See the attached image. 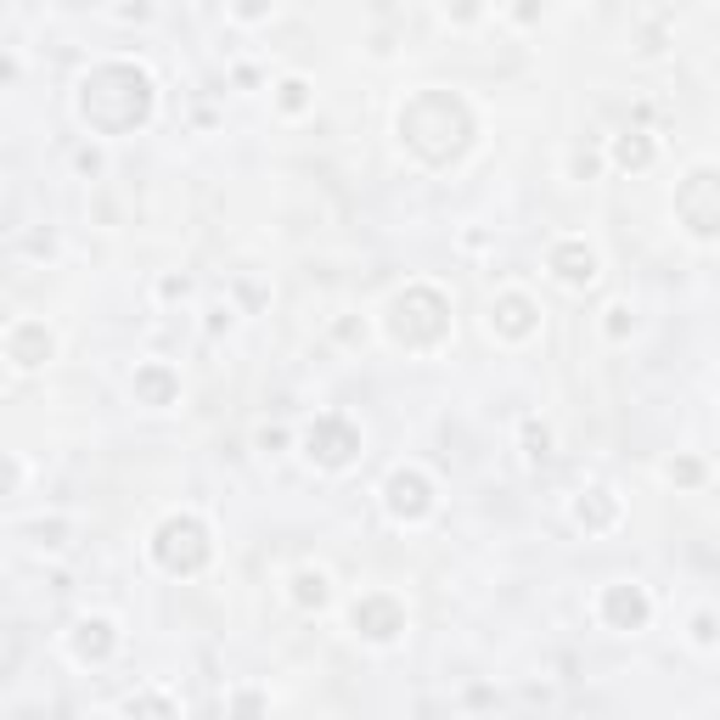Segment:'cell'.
<instances>
[{"label":"cell","instance_id":"d6986e66","mask_svg":"<svg viewBox=\"0 0 720 720\" xmlns=\"http://www.w3.org/2000/svg\"><path fill=\"white\" fill-rule=\"evenodd\" d=\"M29 546H40V552H57V546H68V523L63 518H40V523H29Z\"/></svg>","mask_w":720,"mask_h":720},{"label":"cell","instance_id":"83f0119b","mask_svg":"<svg viewBox=\"0 0 720 720\" xmlns=\"http://www.w3.org/2000/svg\"><path fill=\"white\" fill-rule=\"evenodd\" d=\"M287 445V428H259V451H281Z\"/></svg>","mask_w":720,"mask_h":720},{"label":"cell","instance_id":"7c38bea8","mask_svg":"<svg viewBox=\"0 0 720 720\" xmlns=\"http://www.w3.org/2000/svg\"><path fill=\"white\" fill-rule=\"evenodd\" d=\"M52 350H57V339L45 332V321H18V326L7 332V361H12L18 372L45 366V361H52Z\"/></svg>","mask_w":720,"mask_h":720},{"label":"cell","instance_id":"ac0fdd59","mask_svg":"<svg viewBox=\"0 0 720 720\" xmlns=\"http://www.w3.org/2000/svg\"><path fill=\"white\" fill-rule=\"evenodd\" d=\"M124 720H180V715H175V704L164 693L147 687V693H130L124 698Z\"/></svg>","mask_w":720,"mask_h":720},{"label":"cell","instance_id":"4316f807","mask_svg":"<svg viewBox=\"0 0 720 720\" xmlns=\"http://www.w3.org/2000/svg\"><path fill=\"white\" fill-rule=\"evenodd\" d=\"M74 169H79V175H96V169H102V153H96V147H79V153H74Z\"/></svg>","mask_w":720,"mask_h":720},{"label":"cell","instance_id":"8992f818","mask_svg":"<svg viewBox=\"0 0 720 720\" xmlns=\"http://www.w3.org/2000/svg\"><path fill=\"white\" fill-rule=\"evenodd\" d=\"M304 456L326 473H339L361 456V428L344 417V411H321L310 428H304Z\"/></svg>","mask_w":720,"mask_h":720},{"label":"cell","instance_id":"d4e9b609","mask_svg":"<svg viewBox=\"0 0 720 720\" xmlns=\"http://www.w3.org/2000/svg\"><path fill=\"white\" fill-rule=\"evenodd\" d=\"M631 326H636L631 304H608V339H613V344H619V339H631Z\"/></svg>","mask_w":720,"mask_h":720},{"label":"cell","instance_id":"ffe728a7","mask_svg":"<svg viewBox=\"0 0 720 720\" xmlns=\"http://www.w3.org/2000/svg\"><path fill=\"white\" fill-rule=\"evenodd\" d=\"M523 456H530V462H552V428L546 422H523Z\"/></svg>","mask_w":720,"mask_h":720},{"label":"cell","instance_id":"f1b7e54d","mask_svg":"<svg viewBox=\"0 0 720 720\" xmlns=\"http://www.w3.org/2000/svg\"><path fill=\"white\" fill-rule=\"evenodd\" d=\"M186 293H191L186 276H164V299H186Z\"/></svg>","mask_w":720,"mask_h":720},{"label":"cell","instance_id":"6da1fadb","mask_svg":"<svg viewBox=\"0 0 720 720\" xmlns=\"http://www.w3.org/2000/svg\"><path fill=\"white\" fill-rule=\"evenodd\" d=\"M153 108H158L153 74L135 63H96L79 79V119L96 135H130L153 119Z\"/></svg>","mask_w":720,"mask_h":720},{"label":"cell","instance_id":"9a60e30c","mask_svg":"<svg viewBox=\"0 0 720 720\" xmlns=\"http://www.w3.org/2000/svg\"><path fill=\"white\" fill-rule=\"evenodd\" d=\"M574 523H580L586 535H608L613 523H619V501H613V490H602V485L580 490V496H574Z\"/></svg>","mask_w":720,"mask_h":720},{"label":"cell","instance_id":"52a82bcc","mask_svg":"<svg viewBox=\"0 0 720 720\" xmlns=\"http://www.w3.org/2000/svg\"><path fill=\"white\" fill-rule=\"evenodd\" d=\"M350 625H355L361 642L389 647V642L406 636V602L389 597V591H366V597H355V608H350Z\"/></svg>","mask_w":720,"mask_h":720},{"label":"cell","instance_id":"30bf717a","mask_svg":"<svg viewBox=\"0 0 720 720\" xmlns=\"http://www.w3.org/2000/svg\"><path fill=\"white\" fill-rule=\"evenodd\" d=\"M535 326H541V310H535L530 293H496V304H490V332H496V339L523 344Z\"/></svg>","mask_w":720,"mask_h":720},{"label":"cell","instance_id":"8fae6325","mask_svg":"<svg viewBox=\"0 0 720 720\" xmlns=\"http://www.w3.org/2000/svg\"><path fill=\"white\" fill-rule=\"evenodd\" d=\"M546 270L563 287H591L597 281V248H586L580 236H563V243H552V254H546Z\"/></svg>","mask_w":720,"mask_h":720},{"label":"cell","instance_id":"7402d4cb","mask_svg":"<svg viewBox=\"0 0 720 720\" xmlns=\"http://www.w3.org/2000/svg\"><path fill=\"white\" fill-rule=\"evenodd\" d=\"M276 108H281V113H304V108H310V85H304V79H281V85H276Z\"/></svg>","mask_w":720,"mask_h":720},{"label":"cell","instance_id":"277c9868","mask_svg":"<svg viewBox=\"0 0 720 720\" xmlns=\"http://www.w3.org/2000/svg\"><path fill=\"white\" fill-rule=\"evenodd\" d=\"M209 557H214V546H209L203 518L169 512L158 530H153V563H158L164 574H175V580H191V574H203Z\"/></svg>","mask_w":720,"mask_h":720},{"label":"cell","instance_id":"2e32d148","mask_svg":"<svg viewBox=\"0 0 720 720\" xmlns=\"http://www.w3.org/2000/svg\"><path fill=\"white\" fill-rule=\"evenodd\" d=\"M608 158H613V169L642 175V169L653 164V135H647V130H619L613 147H608Z\"/></svg>","mask_w":720,"mask_h":720},{"label":"cell","instance_id":"5b68a950","mask_svg":"<svg viewBox=\"0 0 720 720\" xmlns=\"http://www.w3.org/2000/svg\"><path fill=\"white\" fill-rule=\"evenodd\" d=\"M676 220L698 243H715L720 236V164L687 169V180L676 186Z\"/></svg>","mask_w":720,"mask_h":720},{"label":"cell","instance_id":"4fadbf2b","mask_svg":"<svg viewBox=\"0 0 720 720\" xmlns=\"http://www.w3.org/2000/svg\"><path fill=\"white\" fill-rule=\"evenodd\" d=\"M113 647H119V631H113V619H102V613L79 619V625L68 631V653L79 664H102V658H113Z\"/></svg>","mask_w":720,"mask_h":720},{"label":"cell","instance_id":"ba28073f","mask_svg":"<svg viewBox=\"0 0 720 720\" xmlns=\"http://www.w3.org/2000/svg\"><path fill=\"white\" fill-rule=\"evenodd\" d=\"M383 507H389L395 523H422L428 512H434V485H428V473L395 467L389 478H383Z\"/></svg>","mask_w":720,"mask_h":720},{"label":"cell","instance_id":"5bb4252c","mask_svg":"<svg viewBox=\"0 0 720 720\" xmlns=\"http://www.w3.org/2000/svg\"><path fill=\"white\" fill-rule=\"evenodd\" d=\"M130 389H135V406H175L180 400V377H175V366H164V361H147V366H135V377H130Z\"/></svg>","mask_w":720,"mask_h":720},{"label":"cell","instance_id":"3957f363","mask_svg":"<svg viewBox=\"0 0 720 720\" xmlns=\"http://www.w3.org/2000/svg\"><path fill=\"white\" fill-rule=\"evenodd\" d=\"M389 339L400 350H434L451 339V299L428 281H411L389 299Z\"/></svg>","mask_w":720,"mask_h":720},{"label":"cell","instance_id":"9c48e42d","mask_svg":"<svg viewBox=\"0 0 720 720\" xmlns=\"http://www.w3.org/2000/svg\"><path fill=\"white\" fill-rule=\"evenodd\" d=\"M647 619H653V597L631 580H619L602 591V625L608 631H647Z\"/></svg>","mask_w":720,"mask_h":720},{"label":"cell","instance_id":"f546056e","mask_svg":"<svg viewBox=\"0 0 720 720\" xmlns=\"http://www.w3.org/2000/svg\"><path fill=\"white\" fill-rule=\"evenodd\" d=\"M57 248V236L52 231H40V236H29V254H52Z\"/></svg>","mask_w":720,"mask_h":720},{"label":"cell","instance_id":"cb8c5ba5","mask_svg":"<svg viewBox=\"0 0 720 720\" xmlns=\"http://www.w3.org/2000/svg\"><path fill=\"white\" fill-rule=\"evenodd\" d=\"M693 642H698V647H715V642H720V619H715L709 608L693 613Z\"/></svg>","mask_w":720,"mask_h":720},{"label":"cell","instance_id":"7a4b0ae2","mask_svg":"<svg viewBox=\"0 0 720 720\" xmlns=\"http://www.w3.org/2000/svg\"><path fill=\"white\" fill-rule=\"evenodd\" d=\"M400 141L406 153H417L428 169H445L473 147V108L462 102L456 90H417L411 102L400 108Z\"/></svg>","mask_w":720,"mask_h":720},{"label":"cell","instance_id":"603a6c76","mask_svg":"<svg viewBox=\"0 0 720 720\" xmlns=\"http://www.w3.org/2000/svg\"><path fill=\"white\" fill-rule=\"evenodd\" d=\"M664 478H669V485H687V490H693V485H704V462H698V456H676V462L664 467Z\"/></svg>","mask_w":720,"mask_h":720},{"label":"cell","instance_id":"484cf974","mask_svg":"<svg viewBox=\"0 0 720 720\" xmlns=\"http://www.w3.org/2000/svg\"><path fill=\"white\" fill-rule=\"evenodd\" d=\"M597 164H602V158H597V147H580V153H574V158H568V169H574V180H591V175H597Z\"/></svg>","mask_w":720,"mask_h":720},{"label":"cell","instance_id":"44dd1931","mask_svg":"<svg viewBox=\"0 0 720 720\" xmlns=\"http://www.w3.org/2000/svg\"><path fill=\"white\" fill-rule=\"evenodd\" d=\"M231 720H265V693L259 687H236L231 693Z\"/></svg>","mask_w":720,"mask_h":720},{"label":"cell","instance_id":"e0dca14e","mask_svg":"<svg viewBox=\"0 0 720 720\" xmlns=\"http://www.w3.org/2000/svg\"><path fill=\"white\" fill-rule=\"evenodd\" d=\"M293 602H299V608H315V613H321V608L332 602V580H326L321 568H299V574H293Z\"/></svg>","mask_w":720,"mask_h":720},{"label":"cell","instance_id":"4dcf8cb0","mask_svg":"<svg viewBox=\"0 0 720 720\" xmlns=\"http://www.w3.org/2000/svg\"><path fill=\"white\" fill-rule=\"evenodd\" d=\"M225 326H231V310L214 304V310H209V332H225Z\"/></svg>","mask_w":720,"mask_h":720}]
</instances>
